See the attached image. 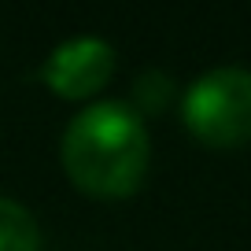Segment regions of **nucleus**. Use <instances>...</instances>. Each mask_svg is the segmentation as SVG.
Instances as JSON below:
<instances>
[{"instance_id": "1", "label": "nucleus", "mask_w": 251, "mask_h": 251, "mask_svg": "<svg viewBox=\"0 0 251 251\" xmlns=\"http://www.w3.org/2000/svg\"><path fill=\"white\" fill-rule=\"evenodd\" d=\"M63 166L89 196L118 200L137 192L148 170V133L141 115L118 100L81 111L63 137Z\"/></svg>"}, {"instance_id": "2", "label": "nucleus", "mask_w": 251, "mask_h": 251, "mask_svg": "<svg viewBox=\"0 0 251 251\" xmlns=\"http://www.w3.org/2000/svg\"><path fill=\"white\" fill-rule=\"evenodd\" d=\"M188 133L207 148H236L251 141V71L218 67L188 85L181 103Z\"/></svg>"}, {"instance_id": "3", "label": "nucleus", "mask_w": 251, "mask_h": 251, "mask_svg": "<svg viewBox=\"0 0 251 251\" xmlns=\"http://www.w3.org/2000/svg\"><path fill=\"white\" fill-rule=\"evenodd\" d=\"M115 71V52L100 37H74L63 41L41 67V81L63 100H81L107 85Z\"/></svg>"}, {"instance_id": "4", "label": "nucleus", "mask_w": 251, "mask_h": 251, "mask_svg": "<svg viewBox=\"0 0 251 251\" xmlns=\"http://www.w3.org/2000/svg\"><path fill=\"white\" fill-rule=\"evenodd\" d=\"M0 251H41V229L23 203L0 196Z\"/></svg>"}, {"instance_id": "5", "label": "nucleus", "mask_w": 251, "mask_h": 251, "mask_svg": "<svg viewBox=\"0 0 251 251\" xmlns=\"http://www.w3.org/2000/svg\"><path fill=\"white\" fill-rule=\"evenodd\" d=\"M137 100H141L148 111H159L166 100H170V78H163L159 71L144 74V78L137 81Z\"/></svg>"}]
</instances>
